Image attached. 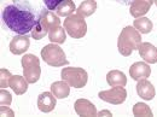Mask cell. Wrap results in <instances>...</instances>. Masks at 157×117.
Segmentation results:
<instances>
[{
  "instance_id": "29",
  "label": "cell",
  "mask_w": 157,
  "mask_h": 117,
  "mask_svg": "<svg viewBox=\"0 0 157 117\" xmlns=\"http://www.w3.org/2000/svg\"><path fill=\"white\" fill-rule=\"evenodd\" d=\"M113 1L118 2V4H121V5H124V6H128V5H131V4H132V1H133V0H113Z\"/></svg>"
},
{
  "instance_id": "2",
  "label": "cell",
  "mask_w": 157,
  "mask_h": 117,
  "mask_svg": "<svg viewBox=\"0 0 157 117\" xmlns=\"http://www.w3.org/2000/svg\"><path fill=\"white\" fill-rule=\"evenodd\" d=\"M141 45V36L140 33L138 32L134 27H124L122 29V32L120 33L117 39V48L118 52L124 56L128 57L132 55L133 51L139 50Z\"/></svg>"
},
{
  "instance_id": "7",
  "label": "cell",
  "mask_w": 157,
  "mask_h": 117,
  "mask_svg": "<svg viewBox=\"0 0 157 117\" xmlns=\"http://www.w3.org/2000/svg\"><path fill=\"white\" fill-rule=\"evenodd\" d=\"M98 97L106 101V103H110V104H114V105H118V104H122L126 98H127V91L121 87V86H115L108 91H101L98 93Z\"/></svg>"
},
{
  "instance_id": "1",
  "label": "cell",
  "mask_w": 157,
  "mask_h": 117,
  "mask_svg": "<svg viewBox=\"0 0 157 117\" xmlns=\"http://www.w3.org/2000/svg\"><path fill=\"white\" fill-rule=\"evenodd\" d=\"M1 18L6 28L11 32L27 35L34 29L39 20V13L29 1L12 0V2L2 10Z\"/></svg>"
},
{
  "instance_id": "10",
  "label": "cell",
  "mask_w": 157,
  "mask_h": 117,
  "mask_svg": "<svg viewBox=\"0 0 157 117\" xmlns=\"http://www.w3.org/2000/svg\"><path fill=\"white\" fill-rule=\"evenodd\" d=\"M56 108V97L52 92H44L38 97V109L41 112H51Z\"/></svg>"
},
{
  "instance_id": "18",
  "label": "cell",
  "mask_w": 157,
  "mask_h": 117,
  "mask_svg": "<svg viewBox=\"0 0 157 117\" xmlns=\"http://www.w3.org/2000/svg\"><path fill=\"white\" fill-rule=\"evenodd\" d=\"M106 81H108V83L111 87H115V86L124 87L127 85L126 75L122 71H120V70H111V71H109L108 75H106Z\"/></svg>"
},
{
  "instance_id": "12",
  "label": "cell",
  "mask_w": 157,
  "mask_h": 117,
  "mask_svg": "<svg viewBox=\"0 0 157 117\" xmlns=\"http://www.w3.org/2000/svg\"><path fill=\"white\" fill-rule=\"evenodd\" d=\"M152 4L154 0H133L131 4L129 12L134 18H139L149 12Z\"/></svg>"
},
{
  "instance_id": "28",
  "label": "cell",
  "mask_w": 157,
  "mask_h": 117,
  "mask_svg": "<svg viewBox=\"0 0 157 117\" xmlns=\"http://www.w3.org/2000/svg\"><path fill=\"white\" fill-rule=\"evenodd\" d=\"M0 114H1V116H15V112L6 105H1Z\"/></svg>"
},
{
  "instance_id": "21",
  "label": "cell",
  "mask_w": 157,
  "mask_h": 117,
  "mask_svg": "<svg viewBox=\"0 0 157 117\" xmlns=\"http://www.w3.org/2000/svg\"><path fill=\"white\" fill-rule=\"evenodd\" d=\"M133 27L141 34H149V33H151L154 24H152L151 20H149L147 17H141V18L139 17L137 20H134Z\"/></svg>"
},
{
  "instance_id": "17",
  "label": "cell",
  "mask_w": 157,
  "mask_h": 117,
  "mask_svg": "<svg viewBox=\"0 0 157 117\" xmlns=\"http://www.w3.org/2000/svg\"><path fill=\"white\" fill-rule=\"evenodd\" d=\"M51 92L55 94V97L58 99H64L69 97L70 94V86L63 80V81H56L51 85Z\"/></svg>"
},
{
  "instance_id": "11",
  "label": "cell",
  "mask_w": 157,
  "mask_h": 117,
  "mask_svg": "<svg viewBox=\"0 0 157 117\" xmlns=\"http://www.w3.org/2000/svg\"><path fill=\"white\" fill-rule=\"evenodd\" d=\"M75 112L78 116H97V109L93 103L87 99H78L74 104Z\"/></svg>"
},
{
  "instance_id": "8",
  "label": "cell",
  "mask_w": 157,
  "mask_h": 117,
  "mask_svg": "<svg viewBox=\"0 0 157 117\" xmlns=\"http://www.w3.org/2000/svg\"><path fill=\"white\" fill-rule=\"evenodd\" d=\"M151 74V68L146 62H136L129 68V75L134 81L147 78Z\"/></svg>"
},
{
  "instance_id": "20",
  "label": "cell",
  "mask_w": 157,
  "mask_h": 117,
  "mask_svg": "<svg viewBox=\"0 0 157 117\" xmlns=\"http://www.w3.org/2000/svg\"><path fill=\"white\" fill-rule=\"evenodd\" d=\"M55 11L59 17H69L70 15L74 13V11H76V6L73 0H64Z\"/></svg>"
},
{
  "instance_id": "31",
  "label": "cell",
  "mask_w": 157,
  "mask_h": 117,
  "mask_svg": "<svg viewBox=\"0 0 157 117\" xmlns=\"http://www.w3.org/2000/svg\"><path fill=\"white\" fill-rule=\"evenodd\" d=\"M154 2H155V4H156V6H157V0H154Z\"/></svg>"
},
{
  "instance_id": "4",
  "label": "cell",
  "mask_w": 157,
  "mask_h": 117,
  "mask_svg": "<svg viewBox=\"0 0 157 117\" xmlns=\"http://www.w3.org/2000/svg\"><path fill=\"white\" fill-rule=\"evenodd\" d=\"M62 80H64L70 87L82 88L87 85L88 74L85 69L78 66H68L62 70Z\"/></svg>"
},
{
  "instance_id": "30",
  "label": "cell",
  "mask_w": 157,
  "mask_h": 117,
  "mask_svg": "<svg viewBox=\"0 0 157 117\" xmlns=\"http://www.w3.org/2000/svg\"><path fill=\"white\" fill-rule=\"evenodd\" d=\"M101 115H108V116H111V112H110V111H100V112H99V116H101Z\"/></svg>"
},
{
  "instance_id": "23",
  "label": "cell",
  "mask_w": 157,
  "mask_h": 117,
  "mask_svg": "<svg viewBox=\"0 0 157 117\" xmlns=\"http://www.w3.org/2000/svg\"><path fill=\"white\" fill-rule=\"evenodd\" d=\"M47 34H48V29L46 28V25L39 18L36 24H35V27H34V29L32 30V38L34 40H41L44 39Z\"/></svg>"
},
{
  "instance_id": "5",
  "label": "cell",
  "mask_w": 157,
  "mask_h": 117,
  "mask_svg": "<svg viewBox=\"0 0 157 117\" xmlns=\"http://www.w3.org/2000/svg\"><path fill=\"white\" fill-rule=\"evenodd\" d=\"M22 68L23 76L28 81V83H35L41 76V66L40 59L35 55H25L22 57Z\"/></svg>"
},
{
  "instance_id": "19",
  "label": "cell",
  "mask_w": 157,
  "mask_h": 117,
  "mask_svg": "<svg viewBox=\"0 0 157 117\" xmlns=\"http://www.w3.org/2000/svg\"><path fill=\"white\" fill-rule=\"evenodd\" d=\"M96 10H97V2L94 0H85L76 9V12L83 17H90L96 12Z\"/></svg>"
},
{
  "instance_id": "14",
  "label": "cell",
  "mask_w": 157,
  "mask_h": 117,
  "mask_svg": "<svg viewBox=\"0 0 157 117\" xmlns=\"http://www.w3.org/2000/svg\"><path fill=\"white\" fill-rule=\"evenodd\" d=\"M139 55L144 59V62L149 64H155L157 63V47H155L150 42H141L139 47Z\"/></svg>"
},
{
  "instance_id": "25",
  "label": "cell",
  "mask_w": 157,
  "mask_h": 117,
  "mask_svg": "<svg viewBox=\"0 0 157 117\" xmlns=\"http://www.w3.org/2000/svg\"><path fill=\"white\" fill-rule=\"evenodd\" d=\"M0 75H1V82H0V87L1 88H6V87H10V78H11V73L7 70V69H4L1 68L0 70Z\"/></svg>"
},
{
  "instance_id": "24",
  "label": "cell",
  "mask_w": 157,
  "mask_h": 117,
  "mask_svg": "<svg viewBox=\"0 0 157 117\" xmlns=\"http://www.w3.org/2000/svg\"><path fill=\"white\" fill-rule=\"evenodd\" d=\"M133 115L134 116H152V111L150 106H147L145 103H137L133 106Z\"/></svg>"
},
{
  "instance_id": "3",
  "label": "cell",
  "mask_w": 157,
  "mask_h": 117,
  "mask_svg": "<svg viewBox=\"0 0 157 117\" xmlns=\"http://www.w3.org/2000/svg\"><path fill=\"white\" fill-rule=\"evenodd\" d=\"M41 59L51 66L59 68L68 65V59L65 57L64 51L56 43H48L41 50Z\"/></svg>"
},
{
  "instance_id": "16",
  "label": "cell",
  "mask_w": 157,
  "mask_h": 117,
  "mask_svg": "<svg viewBox=\"0 0 157 117\" xmlns=\"http://www.w3.org/2000/svg\"><path fill=\"white\" fill-rule=\"evenodd\" d=\"M10 87L12 88L15 94L22 96L28 89V81L25 80L24 76L22 77L20 75H12L11 78H10Z\"/></svg>"
},
{
  "instance_id": "26",
  "label": "cell",
  "mask_w": 157,
  "mask_h": 117,
  "mask_svg": "<svg viewBox=\"0 0 157 117\" xmlns=\"http://www.w3.org/2000/svg\"><path fill=\"white\" fill-rule=\"evenodd\" d=\"M0 97H1L0 105H6V106H9V105L11 104L12 97H11V94H10L7 91H5V89L1 88V91H0Z\"/></svg>"
},
{
  "instance_id": "22",
  "label": "cell",
  "mask_w": 157,
  "mask_h": 117,
  "mask_svg": "<svg viewBox=\"0 0 157 117\" xmlns=\"http://www.w3.org/2000/svg\"><path fill=\"white\" fill-rule=\"evenodd\" d=\"M65 29H63L60 25L57 28H53L48 32V39L51 42H55V43H64L65 41Z\"/></svg>"
},
{
  "instance_id": "27",
  "label": "cell",
  "mask_w": 157,
  "mask_h": 117,
  "mask_svg": "<svg viewBox=\"0 0 157 117\" xmlns=\"http://www.w3.org/2000/svg\"><path fill=\"white\" fill-rule=\"evenodd\" d=\"M42 1H44V4H45V6H46L47 10L55 11L58 7V5H60L64 0H42Z\"/></svg>"
},
{
  "instance_id": "13",
  "label": "cell",
  "mask_w": 157,
  "mask_h": 117,
  "mask_svg": "<svg viewBox=\"0 0 157 117\" xmlns=\"http://www.w3.org/2000/svg\"><path fill=\"white\" fill-rule=\"evenodd\" d=\"M137 93L138 96L140 98H143L144 100H152L155 98V96H156L155 87L146 78H143V80H139L138 81Z\"/></svg>"
},
{
  "instance_id": "15",
  "label": "cell",
  "mask_w": 157,
  "mask_h": 117,
  "mask_svg": "<svg viewBox=\"0 0 157 117\" xmlns=\"http://www.w3.org/2000/svg\"><path fill=\"white\" fill-rule=\"evenodd\" d=\"M39 18L41 20V22L46 25V28L48 29V32L53 28H57L60 25V20L59 16H57L56 13H53L52 11L44 9L39 12Z\"/></svg>"
},
{
  "instance_id": "9",
  "label": "cell",
  "mask_w": 157,
  "mask_h": 117,
  "mask_svg": "<svg viewBox=\"0 0 157 117\" xmlns=\"http://www.w3.org/2000/svg\"><path fill=\"white\" fill-rule=\"evenodd\" d=\"M30 46V39L27 35H17L15 38H12L11 42H10V51L11 53L20 56L22 53L27 52V50Z\"/></svg>"
},
{
  "instance_id": "6",
  "label": "cell",
  "mask_w": 157,
  "mask_h": 117,
  "mask_svg": "<svg viewBox=\"0 0 157 117\" xmlns=\"http://www.w3.org/2000/svg\"><path fill=\"white\" fill-rule=\"evenodd\" d=\"M64 29L67 30L68 35L73 39H81L87 33V24L83 20V16L78 15V12L75 15H70L64 20Z\"/></svg>"
}]
</instances>
